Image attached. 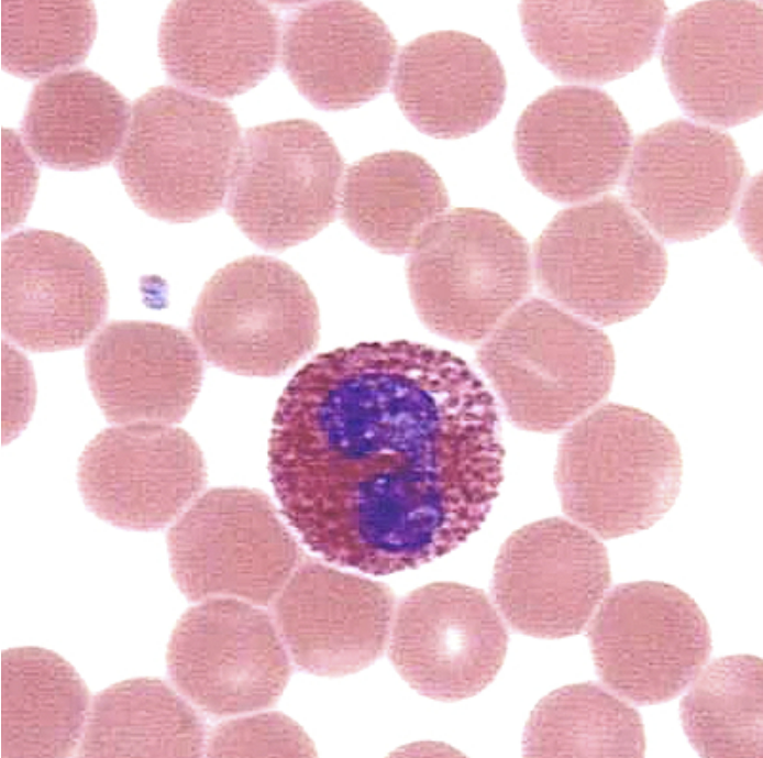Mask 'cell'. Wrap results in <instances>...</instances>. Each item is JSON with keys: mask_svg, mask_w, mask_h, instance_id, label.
Segmentation results:
<instances>
[{"mask_svg": "<svg viewBox=\"0 0 763 758\" xmlns=\"http://www.w3.org/2000/svg\"><path fill=\"white\" fill-rule=\"evenodd\" d=\"M190 323L209 362L248 376L284 373L314 349L320 329L316 298L301 275L259 255L220 268Z\"/></svg>", "mask_w": 763, "mask_h": 758, "instance_id": "cell-7", "label": "cell"}, {"mask_svg": "<svg viewBox=\"0 0 763 758\" xmlns=\"http://www.w3.org/2000/svg\"><path fill=\"white\" fill-rule=\"evenodd\" d=\"M506 628L487 596L453 582L411 592L400 603L389 655L399 674L420 694L458 701L485 689L507 650Z\"/></svg>", "mask_w": 763, "mask_h": 758, "instance_id": "cell-15", "label": "cell"}, {"mask_svg": "<svg viewBox=\"0 0 763 758\" xmlns=\"http://www.w3.org/2000/svg\"><path fill=\"white\" fill-rule=\"evenodd\" d=\"M392 91L421 132L456 139L477 132L499 112L506 76L495 51L458 31L417 37L399 54Z\"/></svg>", "mask_w": 763, "mask_h": 758, "instance_id": "cell-24", "label": "cell"}, {"mask_svg": "<svg viewBox=\"0 0 763 758\" xmlns=\"http://www.w3.org/2000/svg\"><path fill=\"white\" fill-rule=\"evenodd\" d=\"M610 583L604 543L588 529L552 517L521 527L505 541L493 593L512 628L556 639L586 627Z\"/></svg>", "mask_w": 763, "mask_h": 758, "instance_id": "cell-12", "label": "cell"}, {"mask_svg": "<svg viewBox=\"0 0 763 758\" xmlns=\"http://www.w3.org/2000/svg\"><path fill=\"white\" fill-rule=\"evenodd\" d=\"M132 107L106 79L77 68L52 74L30 97L23 141L42 163L78 171L117 158L129 131Z\"/></svg>", "mask_w": 763, "mask_h": 758, "instance_id": "cell-25", "label": "cell"}, {"mask_svg": "<svg viewBox=\"0 0 763 758\" xmlns=\"http://www.w3.org/2000/svg\"><path fill=\"white\" fill-rule=\"evenodd\" d=\"M167 666L176 686L214 715L273 704L290 675L268 615L233 597L208 598L186 612L173 631Z\"/></svg>", "mask_w": 763, "mask_h": 758, "instance_id": "cell-13", "label": "cell"}, {"mask_svg": "<svg viewBox=\"0 0 763 758\" xmlns=\"http://www.w3.org/2000/svg\"><path fill=\"white\" fill-rule=\"evenodd\" d=\"M34 383L26 360L13 348H2V441L13 439L26 424Z\"/></svg>", "mask_w": 763, "mask_h": 758, "instance_id": "cell-34", "label": "cell"}, {"mask_svg": "<svg viewBox=\"0 0 763 758\" xmlns=\"http://www.w3.org/2000/svg\"><path fill=\"white\" fill-rule=\"evenodd\" d=\"M86 685L58 655L36 647L1 657V756L66 757L89 712Z\"/></svg>", "mask_w": 763, "mask_h": 758, "instance_id": "cell-26", "label": "cell"}, {"mask_svg": "<svg viewBox=\"0 0 763 758\" xmlns=\"http://www.w3.org/2000/svg\"><path fill=\"white\" fill-rule=\"evenodd\" d=\"M477 361L509 420L543 433L570 426L606 398L616 367L601 330L535 297L497 326Z\"/></svg>", "mask_w": 763, "mask_h": 758, "instance_id": "cell-3", "label": "cell"}, {"mask_svg": "<svg viewBox=\"0 0 763 758\" xmlns=\"http://www.w3.org/2000/svg\"><path fill=\"white\" fill-rule=\"evenodd\" d=\"M537 282L561 307L599 325L631 318L660 293L665 249L615 196L567 208L538 238Z\"/></svg>", "mask_w": 763, "mask_h": 758, "instance_id": "cell-6", "label": "cell"}, {"mask_svg": "<svg viewBox=\"0 0 763 758\" xmlns=\"http://www.w3.org/2000/svg\"><path fill=\"white\" fill-rule=\"evenodd\" d=\"M745 168L734 141L709 125L676 119L641 134L628 162L630 208L667 241L700 239L725 224Z\"/></svg>", "mask_w": 763, "mask_h": 758, "instance_id": "cell-11", "label": "cell"}, {"mask_svg": "<svg viewBox=\"0 0 763 758\" xmlns=\"http://www.w3.org/2000/svg\"><path fill=\"white\" fill-rule=\"evenodd\" d=\"M519 13L530 50L550 70L601 84L651 58L667 8L662 1H527Z\"/></svg>", "mask_w": 763, "mask_h": 758, "instance_id": "cell-23", "label": "cell"}, {"mask_svg": "<svg viewBox=\"0 0 763 758\" xmlns=\"http://www.w3.org/2000/svg\"><path fill=\"white\" fill-rule=\"evenodd\" d=\"M639 712L600 684L562 686L544 696L527 722L524 756L643 757Z\"/></svg>", "mask_w": 763, "mask_h": 758, "instance_id": "cell-29", "label": "cell"}, {"mask_svg": "<svg viewBox=\"0 0 763 758\" xmlns=\"http://www.w3.org/2000/svg\"><path fill=\"white\" fill-rule=\"evenodd\" d=\"M209 756H312L302 728L279 713H262L219 726L208 741Z\"/></svg>", "mask_w": 763, "mask_h": 758, "instance_id": "cell-32", "label": "cell"}, {"mask_svg": "<svg viewBox=\"0 0 763 758\" xmlns=\"http://www.w3.org/2000/svg\"><path fill=\"white\" fill-rule=\"evenodd\" d=\"M280 25L266 3L176 1L159 30L167 75L200 96L229 98L253 88L274 68Z\"/></svg>", "mask_w": 763, "mask_h": 758, "instance_id": "cell-22", "label": "cell"}, {"mask_svg": "<svg viewBox=\"0 0 763 758\" xmlns=\"http://www.w3.org/2000/svg\"><path fill=\"white\" fill-rule=\"evenodd\" d=\"M596 672L617 695L640 705L679 695L706 666L709 624L695 600L675 585H616L587 631Z\"/></svg>", "mask_w": 763, "mask_h": 758, "instance_id": "cell-10", "label": "cell"}, {"mask_svg": "<svg viewBox=\"0 0 763 758\" xmlns=\"http://www.w3.org/2000/svg\"><path fill=\"white\" fill-rule=\"evenodd\" d=\"M269 471L302 540L384 575L428 563L485 520L502 480L494 397L458 356L407 340L321 353L283 392Z\"/></svg>", "mask_w": 763, "mask_h": 758, "instance_id": "cell-1", "label": "cell"}, {"mask_svg": "<svg viewBox=\"0 0 763 758\" xmlns=\"http://www.w3.org/2000/svg\"><path fill=\"white\" fill-rule=\"evenodd\" d=\"M173 576L193 601L233 597L266 605L301 562V550L268 497L243 487L211 490L169 530Z\"/></svg>", "mask_w": 763, "mask_h": 758, "instance_id": "cell-9", "label": "cell"}, {"mask_svg": "<svg viewBox=\"0 0 763 758\" xmlns=\"http://www.w3.org/2000/svg\"><path fill=\"white\" fill-rule=\"evenodd\" d=\"M281 63L316 107L360 106L388 85L397 43L385 22L354 1L288 7L280 26Z\"/></svg>", "mask_w": 763, "mask_h": 758, "instance_id": "cell-20", "label": "cell"}, {"mask_svg": "<svg viewBox=\"0 0 763 758\" xmlns=\"http://www.w3.org/2000/svg\"><path fill=\"white\" fill-rule=\"evenodd\" d=\"M447 205L438 173L407 151L366 156L347 169L342 183L343 221L360 240L387 254L411 252Z\"/></svg>", "mask_w": 763, "mask_h": 758, "instance_id": "cell-27", "label": "cell"}, {"mask_svg": "<svg viewBox=\"0 0 763 758\" xmlns=\"http://www.w3.org/2000/svg\"><path fill=\"white\" fill-rule=\"evenodd\" d=\"M761 176L753 178L748 190L744 194L739 212V226L743 239L750 249L756 253H761Z\"/></svg>", "mask_w": 763, "mask_h": 758, "instance_id": "cell-35", "label": "cell"}, {"mask_svg": "<svg viewBox=\"0 0 763 758\" xmlns=\"http://www.w3.org/2000/svg\"><path fill=\"white\" fill-rule=\"evenodd\" d=\"M203 747V725L186 701L163 681L141 678L93 699L79 755L197 757Z\"/></svg>", "mask_w": 763, "mask_h": 758, "instance_id": "cell-28", "label": "cell"}, {"mask_svg": "<svg viewBox=\"0 0 763 758\" xmlns=\"http://www.w3.org/2000/svg\"><path fill=\"white\" fill-rule=\"evenodd\" d=\"M96 30V10L87 1H2V67L23 78L66 70L85 59Z\"/></svg>", "mask_w": 763, "mask_h": 758, "instance_id": "cell-31", "label": "cell"}, {"mask_svg": "<svg viewBox=\"0 0 763 758\" xmlns=\"http://www.w3.org/2000/svg\"><path fill=\"white\" fill-rule=\"evenodd\" d=\"M554 475L563 512L598 537L613 539L652 527L672 508L683 459L661 420L610 403L564 433Z\"/></svg>", "mask_w": 763, "mask_h": 758, "instance_id": "cell-2", "label": "cell"}, {"mask_svg": "<svg viewBox=\"0 0 763 758\" xmlns=\"http://www.w3.org/2000/svg\"><path fill=\"white\" fill-rule=\"evenodd\" d=\"M2 230L15 227L25 217L37 182V168L23 139L4 129L1 134Z\"/></svg>", "mask_w": 763, "mask_h": 758, "instance_id": "cell-33", "label": "cell"}, {"mask_svg": "<svg viewBox=\"0 0 763 758\" xmlns=\"http://www.w3.org/2000/svg\"><path fill=\"white\" fill-rule=\"evenodd\" d=\"M102 267L78 241L45 230L19 231L1 248V326L31 351L84 344L107 316Z\"/></svg>", "mask_w": 763, "mask_h": 758, "instance_id": "cell-14", "label": "cell"}, {"mask_svg": "<svg viewBox=\"0 0 763 758\" xmlns=\"http://www.w3.org/2000/svg\"><path fill=\"white\" fill-rule=\"evenodd\" d=\"M394 597L378 582L313 560L300 562L276 596L274 615L295 662L327 677L360 671L383 652Z\"/></svg>", "mask_w": 763, "mask_h": 758, "instance_id": "cell-19", "label": "cell"}, {"mask_svg": "<svg viewBox=\"0 0 763 758\" xmlns=\"http://www.w3.org/2000/svg\"><path fill=\"white\" fill-rule=\"evenodd\" d=\"M762 12L758 2L705 1L668 21L662 65L692 118L731 127L761 113Z\"/></svg>", "mask_w": 763, "mask_h": 758, "instance_id": "cell-16", "label": "cell"}, {"mask_svg": "<svg viewBox=\"0 0 763 758\" xmlns=\"http://www.w3.org/2000/svg\"><path fill=\"white\" fill-rule=\"evenodd\" d=\"M529 246L499 215L444 212L418 240L407 279L421 321L445 338L473 343L513 310L531 287Z\"/></svg>", "mask_w": 763, "mask_h": 758, "instance_id": "cell-5", "label": "cell"}, {"mask_svg": "<svg viewBox=\"0 0 763 758\" xmlns=\"http://www.w3.org/2000/svg\"><path fill=\"white\" fill-rule=\"evenodd\" d=\"M241 140L226 105L161 86L133 105L115 165L142 210L161 220L190 222L222 206Z\"/></svg>", "mask_w": 763, "mask_h": 758, "instance_id": "cell-4", "label": "cell"}, {"mask_svg": "<svg viewBox=\"0 0 763 758\" xmlns=\"http://www.w3.org/2000/svg\"><path fill=\"white\" fill-rule=\"evenodd\" d=\"M762 659L732 655L704 667L679 705L682 726L701 757L762 758Z\"/></svg>", "mask_w": 763, "mask_h": 758, "instance_id": "cell-30", "label": "cell"}, {"mask_svg": "<svg viewBox=\"0 0 763 758\" xmlns=\"http://www.w3.org/2000/svg\"><path fill=\"white\" fill-rule=\"evenodd\" d=\"M86 374L112 422L174 424L191 407L203 365L190 337L169 325L114 321L86 351Z\"/></svg>", "mask_w": 763, "mask_h": 758, "instance_id": "cell-21", "label": "cell"}, {"mask_svg": "<svg viewBox=\"0 0 763 758\" xmlns=\"http://www.w3.org/2000/svg\"><path fill=\"white\" fill-rule=\"evenodd\" d=\"M513 145L521 172L538 190L576 202L617 184L629 162L632 136L606 92L568 85L544 92L526 108Z\"/></svg>", "mask_w": 763, "mask_h": 758, "instance_id": "cell-18", "label": "cell"}, {"mask_svg": "<svg viewBox=\"0 0 763 758\" xmlns=\"http://www.w3.org/2000/svg\"><path fill=\"white\" fill-rule=\"evenodd\" d=\"M196 441L167 424L106 429L84 450L78 485L87 506L106 521L154 530L174 520L206 483Z\"/></svg>", "mask_w": 763, "mask_h": 758, "instance_id": "cell-17", "label": "cell"}, {"mask_svg": "<svg viewBox=\"0 0 763 758\" xmlns=\"http://www.w3.org/2000/svg\"><path fill=\"white\" fill-rule=\"evenodd\" d=\"M343 169L334 142L312 121L251 128L241 140L228 212L255 244L283 251L334 220Z\"/></svg>", "mask_w": 763, "mask_h": 758, "instance_id": "cell-8", "label": "cell"}]
</instances>
